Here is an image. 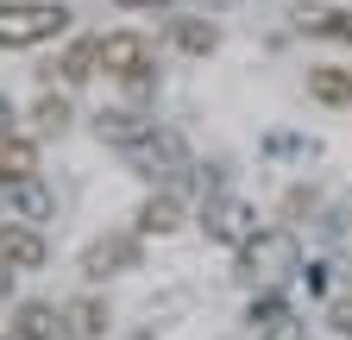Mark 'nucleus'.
I'll return each mask as SVG.
<instances>
[{"mask_svg": "<svg viewBox=\"0 0 352 340\" xmlns=\"http://www.w3.org/2000/svg\"><path fill=\"white\" fill-rule=\"evenodd\" d=\"M126 158H132V164H145L151 177H157V170H164V177H170V170H189L183 139L164 133V126H145V139H132V145H126Z\"/></svg>", "mask_w": 352, "mask_h": 340, "instance_id": "obj_6", "label": "nucleus"}, {"mask_svg": "<svg viewBox=\"0 0 352 340\" xmlns=\"http://www.w3.org/2000/svg\"><path fill=\"white\" fill-rule=\"evenodd\" d=\"M69 32V13L57 0H0V51H32Z\"/></svg>", "mask_w": 352, "mask_h": 340, "instance_id": "obj_1", "label": "nucleus"}, {"mask_svg": "<svg viewBox=\"0 0 352 340\" xmlns=\"http://www.w3.org/2000/svg\"><path fill=\"white\" fill-rule=\"evenodd\" d=\"M327 321H333L340 334H352V290H346V296H333V303H327Z\"/></svg>", "mask_w": 352, "mask_h": 340, "instance_id": "obj_20", "label": "nucleus"}, {"mask_svg": "<svg viewBox=\"0 0 352 340\" xmlns=\"http://www.w3.org/2000/svg\"><path fill=\"white\" fill-rule=\"evenodd\" d=\"M7 195H13V215H19V221H44V215H51V195H44V183H38V177L13 183Z\"/></svg>", "mask_w": 352, "mask_h": 340, "instance_id": "obj_15", "label": "nucleus"}, {"mask_svg": "<svg viewBox=\"0 0 352 340\" xmlns=\"http://www.w3.org/2000/svg\"><path fill=\"white\" fill-rule=\"evenodd\" d=\"M25 177H38V145L25 139V133H0V183H25Z\"/></svg>", "mask_w": 352, "mask_h": 340, "instance_id": "obj_10", "label": "nucleus"}, {"mask_svg": "<svg viewBox=\"0 0 352 340\" xmlns=\"http://www.w3.org/2000/svg\"><path fill=\"white\" fill-rule=\"evenodd\" d=\"M0 340H19V334H0Z\"/></svg>", "mask_w": 352, "mask_h": 340, "instance_id": "obj_22", "label": "nucleus"}, {"mask_svg": "<svg viewBox=\"0 0 352 340\" xmlns=\"http://www.w3.org/2000/svg\"><path fill=\"white\" fill-rule=\"evenodd\" d=\"M308 95L321 107H352V70L327 63V70H308Z\"/></svg>", "mask_w": 352, "mask_h": 340, "instance_id": "obj_12", "label": "nucleus"}, {"mask_svg": "<svg viewBox=\"0 0 352 340\" xmlns=\"http://www.w3.org/2000/svg\"><path fill=\"white\" fill-rule=\"evenodd\" d=\"M145 340H151V334H145Z\"/></svg>", "mask_w": 352, "mask_h": 340, "instance_id": "obj_23", "label": "nucleus"}, {"mask_svg": "<svg viewBox=\"0 0 352 340\" xmlns=\"http://www.w3.org/2000/svg\"><path fill=\"white\" fill-rule=\"evenodd\" d=\"M101 70L113 82H126V89H145L151 70H157V45L145 32H107L101 38Z\"/></svg>", "mask_w": 352, "mask_h": 340, "instance_id": "obj_2", "label": "nucleus"}, {"mask_svg": "<svg viewBox=\"0 0 352 340\" xmlns=\"http://www.w3.org/2000/svg\"><path fill=\"white\" fill-rule=\"evenodd\" d=\"M176 45H183V51H214V25H183Z\"/></svg>", "mask_w": 352, "mask_h": 340, "instance_id": "obj_19", "label": "nucleus"}, {"mask_svg": "<svg viewBox=\"0 0 352 340\" xmlns=\"http://www.w3.org/2000/svg\"><path fill=\"white\" fill-rule=\"evenodd\" d=\"M176 227H183V195L176 189H164L139 208V233H176Z\"/></svg>", "mask_w": 352, "mask_h": 340, "instance_id": "obj_13", "label": "nucleus"}, {"mask_svg": "<svg viewBox=\"0 0 352 340\" xmlns=\"http://www.w3.org/2000/svg\"><path fill=\"white\" fill-rule=\"evenodd\" d=\"M145 126H151V120H139V114H101V139H113V145L126 151L132 139H145Z\"/></svg>", "mask_w": 352, "mask_h": 340, "instance_id": "obj_16", "label": "nucleus"}, {"mask_svg": "<svg viewBox=\"0 0 352 340\" xmlns=\"http://www.w3.org/2000/svg\"><path fill=\"white\" fill-rule=\"evenodd\" d=\"M63 321L76 340H101L107 334V303L101 296H76V303H63Z\"/></svg>", "mask_w": 352, "mask_h": 340, "instance_id": "obj_11", "label": "nucleus"}, {"mask_svg": "<svg viewBox=\"0 0 352 340\" xmlns=\"http://www.w3.org/2000/svg\"><path fill=\"white\" fill-rule=\"evenodd\" d=\"M44 265V233L32 227V221H7L0 227V271H38Z\"/></svg>", "mask_w": 352, "mask_h": 340, "instance_id": "obj_7", "label": "nucleus"}, {"mask_svg": "<svg viewBox=\"0 0 352 340\" xmlns=\"http://www.w3.org/2000/svg\"><path fill=\"white\" fill-rule=\"evenodd\" d=\"M13 334L19 340H76L69 321H63V309H51V303H19L13 309Z\"/></svg>", "mask_w": 352, "mask_h": 340, "instance_id": "obj_8", "label": "nucleus"}, {"mask_svg": "<svg viewBox=\"0 0 352 340\" xmlns=\"http://www.w3.org/2000/svg\"><path fill=\"white\" fill-rule=\"evenodd\" d=\"M302 38H333V45H352V7H333V0H302L289 13Z\"/></svg>", "mask_w": 352, "mask_h": 340, "instance_id": "obj_5", "label": "nucleus"}, {"mask_svg": "<svg viewBox=\"0 0 352 340\" xmlns=\"http://www.w3.org/2000/svg\"><path fill=\"white\" fill-rule=\"evenodd\" d=\"M113 7H126V13H139V7H164V0H113Z\"/></svg>", "mask_w": 352, "mask_h": 340, "instance_id": "obj_21", "label": "nucleus"}, {"mask_svg": "<svg viewBox=\"0 0 352 340\" xmlns=\"http://www.w3.org/2000/svg\"><path fill=\"white\" fill-rule=\"evenodd\" d=\"M258 340H308V321L289 315V309H277V315H264V321H258Z\"/></svg>", "mask_w": 352, "mask_h": 340, "instance_id": "obj_17", "label": "nucleus"}, {"mask_svg": "<svg viewBox=\"0 0 352 340\" xmlns=\"http://www.w3.org/2000/svg\"><path fill=\"white\" fill-rule=\"evenodd\" d=\"M32 120H38V126H44V133H57V126H63V120H69V101H63V95H44V101H38V114H32Z\"/></svg>", "mask_w": 352, "mask_h": 340, "instance_id": "obj_18", "label": "nucleus"}, {"mask_svg": "<svg viewBox=\"0 0 352 340\" xmlns=\"http://www.w3.org/2000/svg\"><path fill=\"white\" fill-rule=\"evenodd\" d=\"M289 271H296V240H289L283 227H258V233L239 246V277L277 284V277H289Z\"/></svg>", "mask_w": 352, "mask_h": 340, "instance_id": "obj_3", "label": "nucleus"}, {"mask_svg": "<svg viewBox=\"0 0 352 340\" xmlns=\"http://www.w3.org/2000/svg\"><path fill=\"white\" fill-rule=\"evenodd\" d=\"M208 233H214V240L245 246V240L258 233V215H252L245 202H233V195H227V202H214V208H208Z\"/></svg>", "mask_w": 352, "mask_h": 340, "instance_id": "obj_9", "label": "nucleus"}, {"mask_svg": "<svg viewBox=\"0 0 352 340\" xmlns=\"http://www.w3.org/2000/svg\"><path fill=\"white\" fill-rule=\"evenodd\" d=\"M95 70H101V38H82V45L57 63V76H63V82H88Z\"/></svg>", "mask_w": 352, "mask_h": 340, "instance_id": "obj_14", "label": "nucleus"}, {"mask_svg": "<svg viewBox=\"0 0 352 340\" xmlns=\"http://www.w3.org/2000/svg\"><path fill=\"white\" fill-rule=\"evenodd\" d=\"M139 265V240L132 233H107V240H95L82 252V277L88 284H101V277H120V271H132Z\"/></svg>", "mask_w": 352, "mask_h": 340, "instance_id": "obj_4", "label": "nucleus"}]
</instances>
